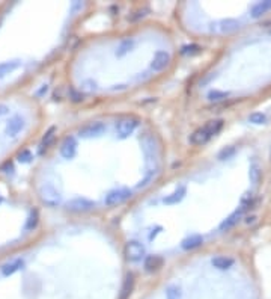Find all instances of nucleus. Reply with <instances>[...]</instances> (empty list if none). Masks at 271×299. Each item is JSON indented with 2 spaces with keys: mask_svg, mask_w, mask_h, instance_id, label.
<instances>
[{
  "mask_svg": "<svg viewBox=\"0 0 271 299\" xmlns=\"http://www.w3.org/2000/svg\"><path fill=\"white\" fill-rule=\"evenodd\" d=\"M223 127V119H212L208 121L205 126L199 127L191 136H190V144L193 145H204L208 140L219 133Z\"/></svg>",
  "mask_w": 271,
  "mask_h": 299,
  "instance_id": "f257e3e1",
  "label": "nucleus"
},
{
  "mask_svg": "<svg viewBox=\"0 0 271 299\" xmlns=\"http://www.w3.org/2000/svg\"><path fill=\"white\" fill-rule=\"evenodd\" d=\"M38 195H40V200L42 201V204L50 206V207H54L61 203V195H59L58 189L50 183L41 184V187L38 190Z\"/></svg>",
  "mask_w": 271,
  "mask_h": 299,
  "instance_id": "f03ea898",
  "label": "nucleus"
},
{
  "mask_svg": "<svg viewBox=\"0 0 271 299\" xmlns=\"http://www.w3.org/2000/svg\"><path fill=\"white\" fill-rule=\"evenodd\" d=\"M139 126V119L134 118V116H125L122 119H119L116 122V132L121 138H126V136H130L136 127Z\"/></svg>",
  "mask_w": 271,
  "mask_h": 299,
  "instance_id": "7ed1b4c3",
  "label": "nucleus"
},
{
  "mask_svg": "<svg viewBox=\"0 0 271 299\" xmlns=\"http://www.w3.org/2000/svg\"><path fill=\"white\" fill-rule=\"evenodd\" d=\"M130 197H131V190L121 187V189H115V190L108 192L107 195H105L104 203H105L107 206H118V204L126 201Z\"/></svg>",
  "mask_w": 271,
  "mask_h": 299,
  "instance_id": "20e7f679",
  "label": "nucleus"
},
{
  "mask_svg": "<svg viewBox=\"0 0 271 299\" xmlns=\"http://www.w3.org/2000/svg\"><path fill=\"white\" fill-rule=\"evenodd\" d=\"M125 257L130 261H139L145 257V246L140 242L131 240L125 245Z\"/></svg>",
  "mask_w": 271,
  "mask_h": 299,
  "instance_id": "39448f33",
  "label": "nucleus"
},
{
  "mask_svg": "<svg viewBox=\"0 0 271 299\" xmlns=\"http://www.w3.org/2000/svg\"><path fill=\"white\" fill-rule=\"evenodd\" d=\"M105 132V124L101 121H95V122H89L84 127L80 129V136L83 138H98Z\"/></svg>",
  "mask_w": 271,
  "mask_h": 299,
  "instance_id": "423d86ee",
  "label": "nucleus"
},
{
  "mask_svg": "<svg viewBox=\"0 0 271 299\" xmlns=\"http://www.w3.org/2000/svg\"><path fill=\"white\" fill-rule=\"evenodd\" d=\"M76 153H77V140L72 136L65 138L61 145V154L65 159H72V157L76 156Z\"/></svg>",
  "mask_w": 271,
  "mask_h": 299,
  "instance_id": "0eeeda50",
  "label": "nucleus"
},
{
  "mask_svg": "<svg viewBox=\"0 0 271 299\" xmlns=\"http://www.w3.org/2000/svg\"><path fill=\"white\" fill-rule=\"evenodd\" d=\"M94 207V203L89 201L86 198H76V200H71L66 206L68 210H71V212H87V210H90Z\"/></svg>",
  "mask_w": 271,
  "mask_h": 299,
  "instance_id": "6e6552de",
  "label": "nucleus"
},
{
  "mask_svg": "<svg viewBox=\"0 0 271 299\" xmlns=\"http://www.w3.org/2000/svg\"><path fill=\"white\" fill-rule=\"evenodd\" d=\"M170 62V55L167 53V51H157L154 59H152V69H155V71H161V69H165Z\"/></svg>",
  "mask_w": 271,
  "mask_h": 299,
  "instance_id": "1a4fd4ad",
  "label": "nucleus"
},
{
  "mask_svg": "<svg viewBox=\"0 0 271 299\" xmlns=\"http://www.w3.org/2000/svg\"><path fill=\"white\" fill-rule=\"evenodd\" d=\"M271 9V0H265V2H258L251 6L250 12L253 19H258V17L264 15L265 12H268Z\"/></svg>",
  "mask_w": 271,
  "mask_h": 299,
  "instance_id": "9d476101",
  "label": "nucleus"
},
{
  "mask_svg": "<svg viewBox=\"0 0 271 299\" xmlns=\"http://www.w3.org/2000/svg\"><path fill=\"white\" fill-rule=\"evenodd\" d=\"M243 212H244V208H243V207H241L240 210H237V212H233V213H232V215H230V216H229V218L220 225V230H222V231H226V230H229V228H232L235 224H237V222L240 221V218L243 216Z\"/></svg>",
  "mask_w": 271,
  "mask_h": 299,
  "instance_id": "9b49d317",
  "label": "nucleus"
},
{
  "mask_svg": "<svg viewBox=\"0 0 271 299\" xmlns=\"http://www.w3.org/2000/svg\"><path fill=\"white\" fill-rule=\"evenodd\" d=\"M163 266V258L158 255H149L146 260H145V269L148 272H155Z\"/></svg>",
  "mask_w": 271,
  "mask_h": 299,
  "instance_id": "f8f14e48",
  "label": "nucleus"
},
{
  "mask_svg": "<svg viewBox=\"0 0 271 299\" xmlns=\"http://www.w3.org/2000/svg\"><path fill=\"white\" fill-rule=\"evenodd\" d=\"M134 287V275L128 274L124 281V286H122V292H121V299H128V296L131 295Z\"/></svg>",
  "mask_w": 271,
  "mask_h": 299,
  "instance_id": "ddd939ff",
  "label": "nucleus"
},
{
  "mask_svg": "<svg viewBox=\"0 0 271 299\" xmlns=\"http://www.w3.org/2000/svg\"><path fill=\"white\" fill-rule=\"evenodd\" d=\"M204 243V239L202 236H199V234H193L187 239L183 240V248L184 250H194L197 248V246H201Z\"/></svg>",
  "mask_w": 271,
  "mask_h": 299,
  "instance_id": "4468645a",
  "label": "nucleus"
},
{
  "mask_svg": "<svg viewBox=\"0 0 271 299\" xmlns=\"http://www.w3.org/2000/svg\"><path fill=\"white\" fill-rule=\"evenodd\" d=\"M232 265H233V260L230 257H215V258H212V266L217 268V269H220V271L229 269Z\"/></svg>",
  "mask_w": 271,
  "mask_h": 299,
  "instance_id": "2eb2a0df",
  "label": "nucleus"
},
{
  "mask_svg": "<svg viewBox=\"0 0 271 299\" xmlns=\"http://www.w3.org/2000/svg\"><path fill=\"white\" fill-rule=\"evenodd\" d=\"M184 195H186V187L181 186V187L176 189L173 193H170L167 198H165V203H167V204H175V203H178V201L183 200Z\"/></svg>",
  "mask_w": 271,
  "mask_h": 299,
  "instance_id": "dca6fc26",
  "label": "nucleus"
},
{
  "mask_svg": "<svg viewBox=\"0 0 271 299\" xmlns=\"http://www.w3.org/2000/svg\"><path fill=\"white\" fill-rule=\"evenodd\" d=\"M54 136H56V129L51 127V129H50V130L45 133V136L42 138V140H41V151L47 150V148L51 145V142H53Z\"/></svg>",
  "mask_w": 271,
  "mask_h": 299,
  "instance_id": "f3484780",
  "label": "nucleus"
},
{
  "mask_svg": "<svg viewBox=\"0 0 271 299\" xmlns=\"http://www.w3.org/2000/svg\"><path fill=\"white\" fill-rule=\"evenodd\" d=\"M181 298V289L176 284H169L166 287V299H179Z\"/></svg>",
  "mask_w": 271,
  "mask_h": 299,
  "instance_id": "a211bd4d",
  "label": "nucleus"
},
{
  "mask_svg": "<svg viewBox=\"0 0 271 299\" xmlns=\"http://www.w3.org/2000/svg\"><path fill=\"white\" fill-rule=\"evenodd\" d=\"M249 121L253 122V124H264V122L267 121V116L261 112H255L249 116Z\"/></svg>",
  "mask_w": 271,
  "mask_h": 299,
  "instance_id": "6ab92c4d",
  "label": "nucleus"
},
{
  "mask_svg": "<svg viewBox=\"0 0 271 299\" xmlns=\"http://www.w3.org/2000/svg\"><path fill=\"white\" fill-rule=\"evenodd\" d=\"M133 40H124L122 43H121V46H119V51H118V55H125L126 51L128 50H131L133 48Z\"/></svg>",
  "mask_w": 271,
  "mask_h": 299,
  "instance_id": "aec40b11",
  "label": "nucleus"
},
{
  "mask_svg": "<svg viewBox=\"0 0 271 299\" xmlns=\"http://www.w3.org/2000/svg\"><path fill=\"white\" fill-rule=\"evenodd\" d=\"M229 94L228 92H220V91H211L209 94H208V98L211 100V101H219V100H223V98H226Z\"/></svg>",
  "mask_w": 271,
  "mask_h": 299,
  "instance_id": "412c9836",
  "label": "nucleus"
},
{
  "mask_svg": "<svg viewBox=\"0 0 271 299\" xmlns=\"http://www.w3.org/2000/svg\"><path fill=\"white\" fill-rule=\"evenodd\" d=\"M199 50H201L199 46H186L183 47V55H196L199 53Z\"/></svg>",
  "mask_w": 271,
  "mask_h": 299,
  "instance_id": "4be33fe9",
  "label": "nucleus"
},
{
  "mask_svg": "<svg viewBox=\"0 0 271 299\" xmlns=\"http://www.w3.org/2000/svg\"><path fill=\"white\" fill-rule=\"evenodd\" d=\"M238 27V23L235 22V20H226V22H223V30H235Z\"/></svg>",
  "mask_w": 271,
  "mask_h": 299,
  "instance_id": "5701e85b",
  "label": "nucleus"
},
{
  "mask_svg": "<svg viewBox=\"0 0 271 299\" xmlns=\"http://www.w3.org/2000/svg\"><path fill=\"white\" fill-rule=\"evenodd\" d=\"M148 12H149V9H148V8L139 9L137 12H134V15H131V22H136V20H139V19H143V17L146 15Z\"/></svg>",
  "mask_w": 271,
  "mask_h": 299,
  "instance_id": "b1692460",
  "label": "nucleus"
},
{
  "mask_svg": "<svg viewBox=\"0 0 271 299\" xmlns=\"http://www.w3.org/2000/svg\"><path fill=\"white\" fill-rule=\"evenodd\" d=\"M250 177H251V180L253 182H258V179H259V171H258V168L256 166H253L251 168V171H250Z\"/></svg>",
  "mask_w": 271,
  "mask_h": 299,
  "instance_id": "393cba45",
  "label": "nucleus"
},
{
  "mask_svg": "<svg viewBox=\"0 0 271 299\" xmlns=\"http://www.w3.org/2000/svg\"><path fill=\"white\" fill-rule=\"evenodd\" d=\"M71 97H72V101H76V103H77V101H80V100H83V98H82V95H80V94H77L74 90H71Z\"/></svg>",
  "mask_w": 271,
  "mask_h": 299,
  "instance_id": "a878e982",
  "label": "nucleus"
},
{
  "mask_svg": "<svg viewBox=\"0 0 271 299\" xmlns=\"http://www.w3.org/2000/svg\"><path fill=\"white\" fill-rule=\"evenodd\" d=\"M233 151H235L233 148H229V151H226V150H225V151H222V153H220V159L223 161L225 157H229V156H230V154H232Z\"/></svg>",
  "mask_w": 271,
  "mask_h": 299,
  "instance_id": "bb28decb",
  "label": "nucleus"
}]
</instances>
